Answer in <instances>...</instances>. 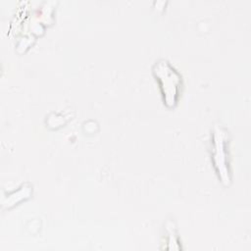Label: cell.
<instances>
[{
  "mask_svg": "<svg viewBox=\"0 0 251 251\" xmlns=\"http://www.w3.org/2000/svg\"><path fill=\"white\" fill-rule=\"evenodd\" d=\"M155 73L160 77L162 85L164 87V93L166 94L167 103L175 102V95L176 94V86L178 82V75L167 64V62H160L156 65Z\"/></svg>",
  "mask_w": 251,
  "mask_h": 251,
  "instance_id": "cell-1",
  "label": "cell"
}]
</instances>
